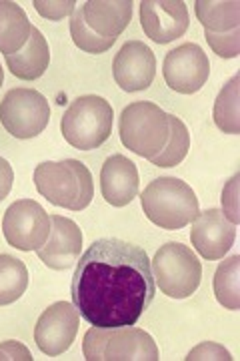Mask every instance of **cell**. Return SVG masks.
Returning <instances> with one entry per match:
<instances>
[{"label": "cell", "mask_w": 240, "mask_h": 361, "mask_svg": "<svg viewBox=\"0 0 240 361\" xmlns=\"http://www.w3.org/2000/svg\"><path fill=\"white\" fill-rule=\"evenodd\" d=\"M70 35L75 44L80 51L90 52V54H102L113 47L116 40L113 39H102L96 32H92L87 23H84V16H82V8L78 6L75 8V13L70 16Z\"/></svg>", "instance_id": "25"}, {"label": "cell", "mask_w": 240, "mask_h": 361, "mask_svg": "<svg viewBox=\"0 0 240 361\" xmlns=\"http://www.w3.org/2000/svg\"><path fill=\"white\" fill-rule=\"evenodd\" d=\"M236 225L220 209H206L196 215L190 229V241L194 249L208 261L222 259L234 245Z\"/></svg>", "instance_id": "13"}, {"label": "cell", "mask_w": 240, "mask_h": 361, "mask_svg": "<svg viewBox=\"0 0 240 361\" xmlns=\"http://www.w3.org/2000/svg\"><path fill=\"white\" fill-rule=\"evenodd\" d=\"M37 191L49 203L70 211H82L94 197V180L89 167L75 159L46 161L34 169Z\"/></svg>", "instance_id": "2"}, {"label": "cell", "mask_w": 240, "mask_h": 361, "mask_svg": "<svg viewBox=\"0 0 240 361\" xmlns=\"http://www.w3.org/2000/svg\"><path fill=\"white\" fill-rule=\"evenodd\" d=\"M215 295L225 310H240V255H232L218 265L215 273Z\"/></svg>", "instance_id": "22"}, {"label": "cell", "mask_w": 240, "mask_h": 361, "mask_svg": "<svg viewBox=\"0 0 240 361\" xmlns=\"http://www.w3.org/2000/svg\"><path fill=\"white\" fill-rule=\"evenodd\" d=\"M120 141L139 157L151 161L165 149L168 135H170V123L168 113H165L158 104L149 101L128 104L120 115L118 123Z\"/></svg>", "instance_id": "6"}, {"label": "cell", "mask_w": 240, "mask_h": 361, "mask_svg": "<svg viewBox=\"0 0 240 361\" xmlns=\"http://www.w3.org/2000/svg\"><path fill=\"white\" fill-rule=\"evenodd\" d=\"M142 211L149 219L166 231H178L201 213L198 197L192 187L177 177L154 179L140 195Z\"/></svg>", "instance_id": "3"}, {"label": "cell", "mask_w": 240, "mask_h": 361, "mask_svg": "<svg viewBox=\"0 0 240 361\" xmlns=\"http://www.w3.org/2000/svg\"><path fill=\"white\" fill-rule=\"evenodd\" d=\"M208 47L222 59H236L240 54V28L227 32V35H213L204 32Z\"/></svg>", "instance_id": "26"}, {"label": "cell", "mask_w": 240, "mask_h": 361, "mask_svg": "<svg viewBox=\"0 0 240 361\" xmlns=\"http://www.w3.org/2000/svg\"><path fill=\"white\" fill-rule=\"evenodd\" d=\"M101 191L113 207L128 205L139 195V169L125 155H113L101 171Z\"/></svg>", "instance_id": "16"}, {"label": "cell", "mask_w": 240, "mask_h": 361, "mask_svg": "<svg viewBox=\"0 0 240 361\" xmlns=\"http://www.w3.org/2000/svg\"><path fill=\"white\" fill-rule=\"evenodd\" d=\"M80 8L87 26L102 39H118L132 18L130 0H116V2L89 0Z\"/></svg>", "instance_id": "17"}, {"label": "cell", "mask_w": 240, "mask_h": 361, "mask_svg": "<svg viewBox=\"0 0 240 361\" xmlns=\"http://www.w3.org/2000/svg\"><path fill=\"white\" fill-rule=\"evenodd\" d=\"M114 113L110 103L96 94L78 97L64 111L61 130L68 145L80 151H92L108 141Z\"/></svg>", "instance_id": "5"}, {"label": "cell", "mask_w": 240, "mask_h": 361, "mask_svg": "<svg viewBox=\"0 0 240 361\" xmlns=\"http://www.w3.org/2000/svg\"><path fill=\"white\" fill-rule=\"evenodd\" d=\"M13 183H14V171L11 167V163L6 161V159H2L0 157V201H4L8 193H11V189H13Z\"/></svg>", "instance_id": "31"}, {"label": "cell", "mask_w": 240, "mask_h": 361, "mask_svg": "<svg viewBox=\"0 0 240 361\" xmlns=\"http://www.w3.org/2000/svg\"><path fill=\"white\" fill-rule=\"evenodd\" d=\"M194 13L198 23L204 26V32L213 35H227L240 28V2H194Z\"/></svg>", "instance_id": "20"}, {"label": "cell", "mask_w": 240, "mask_h": 361, "mask_svg": "<svg viewBox=\"0 0 240 361\" xmlns=\"http://www.w3.org/2000/svg\"><path fill=\"white\" fill-rule=\"evenodd\" d=\"M80 325V313L75 303L56 301L49 310L42 311L34 327V341L38 349L49 355L56 357L63 355L66 349L72 345Z\"/></svg>", "instance_id": "11"}, {"label": "cell", "mask_w": 240, "mask_h": 361, "mask_svg": "<svg viewBox=\"0 0 240 361\" xmlns=\"http://www.w3.org/2000/svg\"><path fill=\"white\" fill-rule=\"evenodd\" d=\"M28 287V269L20 259L0 255V307L18 301Z\"/></svg>", "instance_id": "23"}, {"label": "cell", "mask_w": 240, "mask_h": 361, "mask_svg": "<svg viewBox=\"0 0 240 361\" xmlns=\"http://www.w3.org/2000/svg\"><path fill=\"white\" fill-rule=\"evenodd\" d=\"M140 25L144 35L158 44L180 39L190 25L189 8L182 0H142Z\"/></svg>", "instance_id": "12"}, {"label": "cell", "mask_w": 240, "mask_h": 361, "mask_svg": "<svg viewBox=\"0 0 240 361\" xmlns=\"http://www.w3.org/2000/svg\"><path fill=\"white\" fill-rule=\"evenodd\" d=\"M37 13L42 18H49V20H63L64 16L75 13L76 2L75 0H58V2H46V0H34L32 2Z\"/></svg>", "instance_id": "27"}, {"label": "cell", "mask_w": 240, "mask_h": 361, "mask_svg": "<svg viewBox=\"0 0 240 361\" xmlns=\"http://www.w3.org/2000/svg\"><path fill=\"white\" fill-rule=\"evenodd\" d=\"M51 106L34 89H13L0 103V123L16 139H32L49 127Z\"/></svg>", "instance_id": "8"}, {"label": "cell", "mask_w": 240, "mask_h": 361, "mask_svg": "<svg viewBox=\"0 0 240 361\" xmlns=\"http://www.w3.org/2000/svg\"><path fill=\"white\" fill-rule=\"evenodd\" d=\"M72 303L94 327L137 325L156 295L151 259L142 247L102 237L76 261Z\"/></svg>", "instance_id": "1"}, {"label": "cell", "mask_w": 240, "mask_h": 361, "mask_svg": "<svg viewBox=\"0 0 240 361\" xmlns=\"http://www.w3.org/2000/svg\"><path fill=\"white\" fill-rule=\"evenodd\" d=\"M163 75L166 85L180 94H194L203 89L210 75V63L206 52L194 44L187 42L165 56Z\"/></svg>", "instance_id": "10"}, {"label": "cell", "mask_w": 240, "mask_h": 361, "mask_svg": "<svg viewBox=\"0 0 240 361\" xmlns=\"http://www.w3.org/2000/svg\"><path fill=\"white\" fill-rule=\"evenodd\" d=\"M154 283L166 297L187 299L201 285L203 265L192 249L182 243H166L151 261Z\"/></svg>", "instance_id": "7"}, {"label": "cell", "mask_w": 240, "mask_h": 361, "mask_svg": "<svg viewBox=\"0 0 240 361\" xmlns=\"http://www.w3.org/2000/svg\"><path fill=\"white\" fill-rule=\"evenodd\" d=\"M51 65V49L42 32L32 26L28 42L14 54L6 56V66L20 80H34L46 73Z\"/></svg>", "instance_id": "18"}, {"label": "cell", "mask_w": 240, "mask_h": 361, "mask_svg": "<svg viewBox=\"0 0 240 361\" xmlns=\"http://www.w3.org/2000/svg\"><path fill=\"white\" fill-rule=\"evenodd\" d=\"M82 251V231L72 219L61 215L51 217V235L37 251L38 259L54 271H64L76 265Z\"/></svg>", "instance_id": "15"}, {"label": "cell", "mask_w": 240, "mask_h": 361, "mask_svg": "<svg viewBox=\"0 0 240 361\" xmlns=\"http://www.w3.org/2000/svg\"><path fill=\"white\" fill-rule=\"evenodd\" d=\"M201 360H220V361H232L234 357L230 355V351L218 345L215 341H204L198 348H194L187 355V361H201Z\"/></svg>", "instance_id": "29"}, {"label": "cell", "mask_w": 240, "mask_h": 361, "mask_svg": "<svg viewBox=\"0 0 240 361\" xmlns=\"http://www.w3.org/2000/svg\"><path fill=\"white\" fill-rule=\"evenodd\" d=\"M168 123H170V135L165 149L151 159V163L156 167H177L189 155L190 133L187 125L177 115H168Z\"/></svg>", "instance_id": "24"}, {"label": "cell", "mask_w": 240, "mask_h": 361, "mask_svg": "<svg viewBox=\"0 0 240 361\" xmlns=\"http://www.w3.org/2000/svg\"><path fill=\"white\" fill-rule=\"evenodd\" d=\"M6 243L20 251H38L51 235L49 213L32 199H20L6 209L2 219Z\"/></svg>", "instance_id": "9"}, {"label": "cell", "mask_w": 240, "mask_h": 361, "mask_svg": "<svg viewBox=\"0 0 240 361\" xmlns=\"http://www.w3.org/2000/svg\"><path fill=\"white\" fill-rule=\"evenodd\" d=\"M240 77H234L225 85V89L218 92L215 103V123L218 129L228 135H240Z\"/></svg>", "instance_id": "21"}, {"label": "cell", "mask_w": 240, "mask_h": 361, "mask_svg": "<svg viewBox=\"0 0 240 361\" xmlns=\"http://www.w3.org/2000/svg\"><path fill=\"white\" fill-rule=\"evenodd\" d=\"M239 180L240 173H236L232 179L228 180L225 191H222V207H225V215L232 221L234 225H239L240 213H239Z\"/></svg>", "instance_id": "28"}, {"label": "cell", "mask_w": 240, "mask_h": 361, "mask_svg": "<svg viewBox=\"0 0 240 361\" xmlns=\"http://www.w3.org/2000/svg\"><path fill=\"white\" fill-rule=\"evenodd\" d=\"M84 360L89 361H156L160 351L151 334L134 325L125 327H90L82 341Z\"/></svg>", "instance_id": "4"}, {"label": "cell", "mask_w": 240, "mask_h": 361, "mask_svg": "<svg viewBox=\"0 0 240 361\" xmlns=\"http://www.w3.org/2000/svg\"><path fill=\"white\" fill-rule=\"evenodd\" d=\"M32 25L16 2H0V52L4 56L18 52L30 37Z\"/></svg>", "instance_id": "19"}, {"label": "cell", "mask_w": 240, "mask_h": 361, "mask_svg": "<svg viewBox=\"0 0 240 361\" xmlns=\"http://www.w3.org/2000/svg\"><path fill=\"white\" fill-rule=\"evenodd\" d=\"M2 80H4V71H2V66H0V87H2Z\"/></svg>", "instance_id": "32"}, {"label": "cell", "mask_w": 240, "mask_h": 361, "mask_svg": "<svg viewBox=\"0 0 240 361\" xmlns=\"http://www.w3.org/2000/svg\"><path fill=\"white\" fill-rule=\"evenodd\" d=\"M0 360L32 361V355H30V351H28L20 341H13V339H8V341L0 343Z\"/></svg>", "instance_id": "30"}, {"label": "cell", "mask_w": 240, "mask_h": 361, "mask_svg": "<svg viewBox=\"0 0 240 361\" xmlns=\"http://www.w3.org/2000/svg\"><path fill=\"white\" fill-rule=\"evenodd\" d=\"M113 75L116 85L127 92L149 89L156 75L154 52L140 40H130L116 52Z\"/></svg>", "instance_id": "14"}]
</instances>
